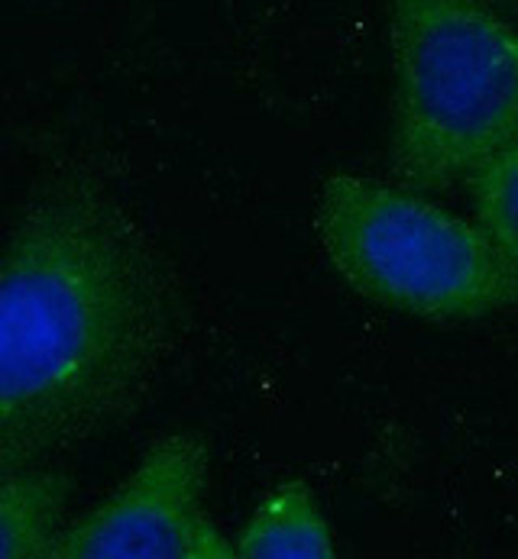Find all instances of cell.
I'll use <instances>...</instances> for the list:
<instances>
[{"label":"cell","mask_w":518,"mask_h":559,"mask_svg":"<svg viewBox=\"0 0 518 559\" xmlns=\"http://www.w3.org/2000/svg\"><path fill=\"white\" fill-rule=\"evenodd\" d=\"M473 221L518 275V140L476 165L467 178Z\"/></svg>","instance_id":"52a82bcc"},{"label":"cell","mask_w":518,"mask_h":559,"mask_svg":"<svg viewBox=\"0 0 518 559\" xmlns=\"http://www.w3.org/2000/svg\"><path fill=\"white\" fill-rule=\"evenodd\" d=\"M315 234L346 288L382 308L473 320L518 305V275L483 227L419 188L334 171L318 188Z\"/></svg>","instance_id":"3957f363"},{"label":"cell","mask_w":518,"mask_h":559,"mask_svg":"<svg viewBox=\"0 0 518 559\" xmlns=\"http://www.w3.org/2000/svg\"><path fill=\"white\" fill-rule=\"evenodd\" d=\"M208 447L160 437L110 495L66 521L49 559H237L208 511Z\"/></svg>","instance_id":"277c9868"},{"label":"cell","mask_w":518,"mask_h":559,"mask_svg":"<svg viewBox=\"0 0 518 559\" xmlns=\"http://www.w3.org/2000/svg\"><path fill=\"white\" fill-rule=\"evenodd\" d=\"M178 330V285L143 224L97 175H56L0 242V476L130 417Z\"/></svg>","instance_id":"6da1fadb"},{"label":"cell","mask_w":518,"mask_h":559,"mask_svg":"<svg viewBox=\"0 0 518 559\" xmlns=\"http://www.w3.org/2000/svg\"><path fill=\"white\" fill-rule=\"evenodd\" d=\"M392 171L440 191L518 140V29L490 0H389Z\"/></svg>","instance_id":"7a4b0ae2"},{"label":"cell","mask_w":518,"mask_h":559,"mask_svg":"<svg viewBox=\"0 0 518 559\" xmlns=\"http://www.w3.org/2000/svg\"><path fill=\"white\" fill-rule=\"evenodd\" d=\"M69 498L72 479L46 466L0 476V559H49Z\"/></svg>","instance_id":"8992f818"},{"label":"cell","mask_w":518,"mask_h":559,"mask_svg":"<svg viewBox=\"0 0 518 559\" xmlns=\"http://www.w3.org/2000/svg\"><path fill=\"white\" fill-rule=\"evenodd\" d=\"M237 559H334V527L305 479L269 488L234 537Z\"/></svg>","instance_id":"5b68a950"}]
</instances>
